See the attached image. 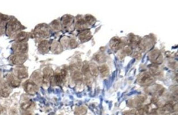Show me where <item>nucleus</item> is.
I'll list each match as a JSON object with an SVG mask.
<instances>
[{
    "label": "nucleus",
    "instance_id": "obj_1",
    "mask_svg": "<svg viewBox=\"0 0 178 115\" xmlns=\"http://www.w3.org/2000/svg\"><path fill=\"white\" fill-rule=\"evenodd\" d=\"M22 25L17 19L12 18L7 22L6 32L7 36H11L22 28Z\"/></svg>",
    "mask_w": 178,
    "mask_h": 115
},
{
    "label": "nucleus",
    "instance_id": "obj_2",
    "mask_svg": "<svg viewBox=\"0 0 178 115\" xmlns=\"http://www.w3.org/2000/svg\"><path fill=\"white\" fill-rule=\"evenodd\" d=\"M33 33L35 37H47L50 34V29L45 24H41L35 28Z\"/></svg>",
    "mask_w": 178,
    "mask_h": 115
},
{
    "label": "nucleus",
    "instance_id": "obj_3",
    "mask_svg": "<svg viewBox=\"0 0 178 115\" xmlns=\"http://www.w3.org/2000/svg\"><path fill=\"white\" fill-rule=\"evenodd\" d=\"M138 80L142 85H148L154 82V77L149 73L145 71L140 74Z\"/></svg>",
    "mask_w": 178,
    "mask_h": 115
},
{
    "label": "nucleus",
    "instance_id": "obj_4",
    "mask_svg": "<svg viewBox=\"0 0 178 115\" xmlns=\"http://www.w3.org/2000/svg\"><path fill=\"white\" fill-rule=\"evenodd\" d=\"M149 58L151 62L157 64L161 63L163 60L161 53L160 52V51L157 50H154L151 51L149 55Z\"/></svg>",
    "mask_w": 178,
    "mask_h": 115
},
{
    "label": "nucleus",
    "instance_id": "obj_5",
    "mask_svg": "<svg viewBox=\"0 0 178 115\" xmlns=\"http://www.w3.org/2000/svg\"><path fill=\"white\" fill-rule=\"evenodd\" d=\"M12 49L17 53L25 54L28 51V45L26 43L16 42L12 45Z\"/></svg>",
    "mask_w": 178,
    "mask_h": 115
},
{
    "label": "nucleus",
    "instance_id": "obj_6",
    "mask_svg": "<svg viewBox=\"0 0 178 115\" xmlns=\"http://www.w3.org/2000/svg\"><path fill=\"white\" fill-rule=\"evenodd\" d=\"M27 57L25 54L17 53L15 55L12 56L11 57V62L14 65H21L25 61Z\"/></svg>",
    "mask_w": 178,
    "mask_h": 115
},
{
    "label": "nucleus",
    "instance_id": "obj_7",
    "mask_svg": "<svg viewBox=\"0 0 178 115\" xmlns=\"http://www.w3.org/2000/svg\"><path fill=\"white\" fill-rule=\"evenodd\" d=\"M110 45L113 50H117L122 47V42L120 39L117 37H114L111 40Z\"/></svg>",
    "mask_w": 178,
    "mask_h": 115
},
{
    "label": "nucleus",
    "instance_id": "obj_8",
    "mask_svg": "<svg viewBox=\"0 0 178 115\" xmlns=\"http://www.w3.org/2000/svg\"><path fill=\"white\" fill-rule=\"evenodd\" d=\"M62 24L65 28H68L72 25L73 22V17L71 15H66L61 19Z\"/></svg>",
    "mask_w": 178,
    "mask_h": 115
},
{
    "label": "nucleus",
    "instance_id": "obj_9",
    "mask_svg": "<svg viewBox=\"0 0 178 115\" xmlns=\"http://www.w3.org/2000/svg\"><path fill=\"white\" fill-rule=\"evenodd\" d=\"M29 37V34L25 32H20L17 33L15 37L16 42L18 43H25Z\"/></svg>",
    "mask_w": 178,
    "mask_h": 115
},
{
    "label": "nucleus",
    "instance_id": "obj_10",
    "mask_svg": "<svg viewBox=\"0 0 178 115\" xmlns=\"http://www.w3.org/2000/svg\"><path fill=\"white\" fill-rule=\"evenodd\" d=\"M152 44V40L150 38H146L144 40L140 41L139 46L140 49L143 50L147 49V48H150Z\"/></svg>",
    "mask_w": 178,
    "mask_h": 115
},
{
    "label": "nucleus",
    "instance_id": "obj_11",
    "mask_svg": "<svg viewBox=\"0 0 178 115\" xmlns=\"http://www.w3.org/2000/svg\"><path fill=\"white\" fill-rule=\"evenodd\" d=\"M78 37L81 42H86L91 38L92 35L90 31L86 30L79 33Z\"/></svg>",
    "mask_w": 178,
    "mask_h": 115
},
{
    "label": "nucleus",
    "instance_id": "obj_12",
    "mask_svg": "<svg viewBox=\"0 0 178 115\" xmlns=\"http://www.w3.org/2000/svg\"><path fill=\"white\" fill-rule=\"evenodd\" d=\"M15 73L16 75V77L19 79H25L27 77V72L25 71L24 68L22 67H19L18 68L16 69Z\"/></svg>",
    "mask_w": 178,
    "mask_h": 115
},
{
    "label": "nucleus",
    "instance_id": "obj_13",
    "mask_svg": "<svg viewBox=\"0 0 178 115\" xmlns=\"http://www.w3.org/2000/svg\"><path fill=\"white\" fill-rule=\"evenodd\" d=\"M148 89L149 90V93L156 95H161L163 93V91L164 90V89L161 86L158 85L151 86Z\"/></svg>",
    "mask_w": 178,
    "mask_h": 115
},
{
    "label": "nucleus",
    "instance_id": "obj_14",
    "mask_svg": "<svg viewBox=\"0 0 178 115\" xmlns=\"http://www.w3.org/2000/svg\"><path fill=\"white\" fill-rule=\"evenodd\" d=\"M9 17L5 15H3V19L0 22V36H2L6 31V24L7 22L9 20Z\"/></svg>",
    "mask_w": 178,
    "mask_h": 115
},
{
    "label": "nucleus",
    "instance_id": "obj_15",
    "mask_svg": "<svg viewBox=\"0 0 178 115\" xmlns=\"http://www.w3.org/2000/svg\"><path fill=\"white\" fill-rule=\"evenodd\" d=\"M157 109H158V106L156 105V103L152 102L150 104H148L145 106L144 111H145L147 114H151L154 113L155 111H156Z\"/></svg>",
    "mask_w": 178,
    "mask_h": 115
},
{
    "label": "nucleus",
    "instance_id": "obj_16",
    "mask_svg": "<svg viewBox=\"0 0 178 115\" xmlns=\"http://www.w3.org/2000/svg\"><path fill=\"white\" fill-rule=\"evenodd\" d=\"M24 88H25V91L28 93H30V94L35 93L36 91V89H37L36 85L32 82H27L25 85Z\"/></svg>",
    "mask_w": 178,
    "mask_h": 115
},
{
    "label": "nucleus",
    "instance_id": "obj_17",
    "mask_svg": "<svg viewBox=\"0 0 178 115\" xmlns=\"http://www.w3.org/2000/svg\"><path fill=\"white\" fill-rule=\"evenodd\" d=\"M146 99V97L144 95H139L136 97L134 99L131 100L130 103L131 105L133 106H138L139 105L143 103Z\"/></svg>",
    "mask_w": 178,
    "mask_h": 115
},
{
    "label": "nucleus",
    "instance_id": "obj_18",
    "mask_svg": "<svg viewBox=\"0 0 178 115\" xmlns=\"http://www.w3.org/2000/svg\"><path fill=\"white\" fill-rule=\"evenodd\" d=\"M50 44L48 41L47 40H43L39 44V51H41L42 52H46L47 50H48Z\"/></svg>",
    "mask_w": 178,
    "mask_h": 115
},
{
    "label": "nucleus",
    "instance_id": "obj_19",
    "mask_svg": "<svg viewBox=\"0 0 178 115\" xmlns=\"http://www.w3.org/2000/svg\"><path fill=\"white\" fill-rule=\"evenodd\" d=\"M98 71L100 72V74L103 75V77H106L109 73V68L107 66L105 65L99 67Z\"/></svg>",
    "mask_w": 178,
    "mask_h": 115
},
{
    "label": "nucleus",
    "instance_id": "obj_20",
    "mask_svg": "<svg viewBox=\"0 0 178 115\" xmlns=\"http://www.w3.org/2000/svg\"><path fill=\"white\" fill-rule=\"evenodd\" d=\"M87 26V24L85 20L83 19H80L76 23V28L78 30H83Z\"/></svg>",
    "mask_w": 178,
    "mask_h": 115
},
{
    "label": "nucleus",
    "instance_id": "obj_21",
    "mask_svg": "<svg viewBox=\"0 0 178 115\" xmlns=\"http://www.w3.org/2000/svg\"><path fill=\"white\" fill-rule=\"evenodd\" d=\"M174 110V106L171 103L165 105L161 110L162 113H167V112H171Z\"/></svg>",
    "mask_w": 178,
    "mask_h": 115
},
{
    "label": "nucleus",
    "instance_id": "obj_22",
    "mask_svg": "<svg viewBox=\"0 0 178 115\" xmlns=\"http://www.w3.org/2000/svg\"><path fill=\"white\" fill-rule=\"evenodd\" d=\"M8 81L10 85H11L13 87H16L18 86H19L20 82L12 76H11L8 78Z\"/></svg>",
    "mask_w": 178,
    "mask_h": 115
},
{
    "label": "nucleus",
    "instance_id": "obj_23",
    "mask_svg": "<svg viewBox=\"0 0 178 115\" xmlns=\"http://www.w3.org/2000/svg\"><path fill=\"white\" fill-rule=\"evenodd\" d=\"M0 94L2 97H8L10 94V91L8 89V88L4 86L3 87L0 88Z\"/></svg>",
    "mask_w": 178,
    "mask_h": 115
},
{
    "label": "nucleus",
    "instance_id": "obj_24",
    "mask_svg": "<svg viewBox=\"0 0 178 115\" xmlns=\"http://www.w3.org/2000/svg\"><path fill=\"white\" fill-rule=\"evenodd\" d=\"M90 71L92 74L95 77H96L98 75V68H96V66L94 64H91L89 67Z\"/></svg>",
    "mask_w": 178,
    "mask_h": 115
},
{
    "label": "nucleus",
    "instance_id": "obj_25",
    "mask_svg": "<svg viewBox=\"0 0 178 115\" xmlns=\"http://www.w3.org/2000/svg\"><path fill=\"white\" fill-rule=\"evenodd\" d=\"M150 70L151 73L154 75H158L160 73V71H159V69H158V67L157 66H154V65L151 66L150 67Z\"/></svg>",
    "mask_w": 178,
    "mask_h": 115
},
{
    "label": "nucleus",
    "instance_id": "obj_26",
    "mask_svg": "<svg viewBox=\"0 0 178 115\" xmlns=\"http://www.w3.org/2000/svg\"><path fill=\"white\" fill-rule=\"evenodd\" d=\"M95 59L98 62H103L105 61V56L103 54H98L95 55Z\"/></svg>",
    "mask_w": 178,
    "mask_h": 115
},
{
    "label": "nucleus",
    "instance_id": "obj_27",
    "mask_svg": "<svg viewBox=\"0 0 178 115\" xmlns=\"http://www.w3.org/2000/svg\"><path fill=\"white\" fill-rule=\"evenodd\" d=\"M85 21L87 24L92 25L95 22V19L92 15H87L85 17Z\"/></svg>",
    "mask_w": 178,
    "mask_h": 115
},
{
    "label": "nucleus",
    "instance_id": "obj_28",
    "mask_svg": "<svg viewBox=\"0 0 178 115\" xmlns=\"http://www.w3.org/2000/svg\"><path fill=\"white\" fill-rule=\"evenodd\" d=\"M52 26L53 29H54L55 30H59L60 29V25L59 22L58 21L55 20L52 23Z\"/></svg>",
    "mask_w": 178,
    "mask_h": 115
},
{
    "label": "nucleus",
    "instance_id": "obj_29",
    "mask_svg": "<svg viewBox=\"0 0 178 115\" xmlns=\"http://www.w3.org/2000/svg\"><path fill=\"white\" fill-rule=\"evenodd\" d=\"M60 48H61V46H60V44L58 43H54V44H52V49L54 50H60Z\"/></svg>",
    "mask_w": 178,
    "mask_h": 115
},
{
    "label": "nucleus",
    "instance_id": "obj_30",
    "mask_svg": "<svg viewBox=\"0 0 178 115\" xmlns=\"http://www.w3.org/2000/svg\"><path fill=\"white\" fill-rule=\"evenodd\" d=\"M70 45L71 46V47L72 48H74L76 47L77 45V42H76L75 39H71V40L70 41Z\"/></svg>",
    "mask_w": 178,
    "mask_h": 115
},
{
    "label": "nucleus",
    "instance_id": "obj_31",
    "mask_svg": "<svg viewBox=\"0 0 178 115\" xmlns=\"http://www.w3.org/2000/svg\"><path fill=\"white\" fill-rule=\"evenodd\" d=\"M31 104L30 103H24V104L22 105V109L23 110H26L28 109V108L30 107Z\"/></svg>",
    "mask_w": 178,
    "mask_h": 115
},
{
    "label": "nucleus",
    "instance_id": "obj_32",
    "mask_svg": "<svg viewBox=\"0 0 178 115\" xmlns=\"http://www.w3.org/2000/svg\"><path fill=\"white\" fill-rule=\"evenodd\" d=\"M3 14H0V22H1V21L2 20V19H3Z\"/></svg>",
    "mask_w": 178,
    "mask_h": 115
},
{
    "label": "nucleus",
    "instance_id": "obj_33",
    "mask_svg": "<svg viewBox=\"0 0 178 115\" xmlns=\"http://www.w3.org/2000/svg\"><path fill=\"white\" fill-rule=\"evenodd\" d=\"M0 114H1V111H0Z\"/></svg>",
    "mask_w": 178,
    "mask_h": 115
},
{
    "label": "nucleus",
    "instance_id": "obj_34",
    "mask_svg": "<svg viewBox=\"0 0 178 115\" xmlns=\"http://www.w3.org/2000/svg\"></svg>",
    "mask_w": 178,
    "mask_h": 115
}]
</instances>
